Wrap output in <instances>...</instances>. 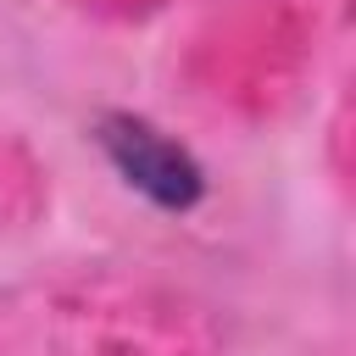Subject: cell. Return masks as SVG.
Returning a JSON list of instances; mask_svg holds the SVG:
<instances>
[{"label": "cell", "mask_w": 356, "mask_h": 356, "mask_svg": "<svg viewBox=\"0 0 356 356\" xmlns=\"http://www.w3.org/2000/svg\"><path fill=\"white\" fill-rule=\"evenodd\" d=\"M100 145H106V156L117 161V172H122L134 189H145L150 200H161V206H189V200L200 195V167H195L172 139H161L150 122H139V117H106V122H100Z\"/></svg>", "instance_id": "obj_1"}]
</instances>
